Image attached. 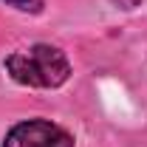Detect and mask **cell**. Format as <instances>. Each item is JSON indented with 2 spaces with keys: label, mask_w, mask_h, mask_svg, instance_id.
Instances as JSON below:
<instances>
[{
  "label": "cell",
  "mask_w": 147,
  "mask_h": 147,
  "mask_svg": "<svg viewBox=\"0 0 147 147\" xmlns=\"http://www.w3.org/2000/svg\"><path fill=\"white\" fill-rule=\"evenodd\" d=\"M9 6H14L20 11H40L42 6H45V0H6Z\"/></svg>",
  "instance_id": "cell-3"
},
{
  "label": "cell",
  "mask_w": 147,
  "mask_h": 147,
  "mask_svg": "<svg viewBox=\"0 0 147 147\" xmlns=\"http://www.w3.org/2000/svg\"><path fill=\"white\" fill-rule=\"evenodd\" d=\"M3 147H74V136L54 122L28 119L6 133Z\"/></svg>",
  "instance_id": "cell-2"
},
{
  "label": "cell",
  "mask_w": 147,
  "mask_h": 147,
  "mask_svg": "<svg viewBox=\"0 0 147 147\" xmlns=\"http://www.w3.org/2000/svg\"><path fill=\"white\" fill-rule=\"evenodd\" d=\"M6 71L14 82L28 88H59L71 76V62L59 48L37 42L6 57Z\"/></svg>",
  "instance_id": "cell-1"
}]
</instances>
